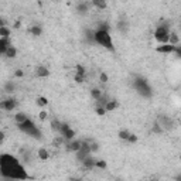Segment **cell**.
<instances>
[{
    "instance_id": "obj_31",
    "label": "cell",
    "mask_w": 181,
    "mask_h": 181,
    "mask_svg": "<svg viewBox=\"0 0 181 181\" xmlns=\"http://www.w3.org/2000/svg\"><path fill=\"white\" fill-rule=\"evenodd\" d=\"M101 81H102V82H106V81H108V76H106L105 74H102V75H101Z\"/></svg>"
},
{
    "instance_id": "obj_33",
    "label": "cell",
    "mask_w": 181,
    "mask_h": 181,
    "mask_svg": "<svg viewBox=\"0 0 181 181\" xmlns=\"http://www.w3.org/2000/svg\"><path fill=\"white\" fill-rule=\"evenodd\" d=\"M16 76H23V72H21V71H17V72H16Z\"/></svg>"
},
{
    "instance_id": "obj_8",
    "label": "cell",
    "mask_w": 181,
    "mask_h": 181,
    "mask_svg": "<svg viewBox=\"0 0 181 181\" xmlns=\"http://www.w3.org/2000/svg\"><path fill=\"white\" fill-rule=\"evenodd\" d=\"M58 133H61L62 137H65V139H68V140H71L74 137V130L71 129L67 123H61V127H60V132H58Z\"/></svg>"
},
{
    "instance_id": "obj_29",
    "label": "cell",
    "mask_w": 181,
    "mask_h": 181,
    "mask_svg": "<svg viewBox=\"0 0 181 181\" xmlns=\"http://www.w3.org/2000/svg\"><path fill=\"white\" fill-rule=\"evenodd\" d=\"M61 143H62V139H61V137H58V139L54 140V146H60Z\"/></svg>"
},
{
    "instance_id": "obj_26",
    "label": "cell",
    "mask_w": 181,
    "mask_h": 181,
    "mask_svg": "<svg viewBox=\"0 0 181 181\" xmlns=\"http://www.w3.org/2000/svg\"><path fill=\"white\" fill-rule=\"evenodd\" d=\"M95 167L105 168V167H106V163H105V161H95Z\"/></svg>"
},
{
    "instance_id": "obj_7",
    "label": "cell",
    "mask_w": 181,
    "mask_h": 181,
    "mask_svg": "<svg viewBox=\"0 0 181 181\" xmlns=\"http://www.w3.org/2000/svg\"><path fill=\"white\" fill-rule=\"evenodd\" d=\"M157 125L161 127V130H170L173 127V120L168 116H158Z\"/></svg>"
},
{
    "instance_id": "obj_27",
    "label": "cell",
    "mask_w": 181,
    "mask_h": 181,
    "mask_svg": "<svg viewBox=\"0 0 181 181\" xmlns=\"http://www.w3.org/2000/svg\"><path fill=\"white\" fill-rule=\"evenodd\" d=\"M136 140H137V137L135 135H129V137H127V142H130V143H135Z\"/></svg>"
},
{
    "instance_id": "obj_14",
    "label": "cell",
    "mask_w": 181,
    "mask_h": 181,
    "mask_svg": "<svg viewBox=\"0 0 181 181\" xmlns=\"http://www.w3.org/2000/svg\"><path fill=\"white\" fill-rule=\"evenodd\" d=\"M79 146H81V142H78V140H75V142H71V143H68V150L76 151V150L79 149Z\"/></svg>"
},
{
    "instance_id": "obj_9",
    "label": "cell",
    "mask_w": 181,
    "mask_h": 181,
    "mask_svg": "<svg viewBox=\"0 0 181 181\" xmlns=\"http://www.w3.org/2000/svg\"><path fill=\"white\" fill-rule=\"evenodd\" d=\"M17 106V102H16V99H5V101H2L0 102V109H3V111H13L14 108Z\"/></svg>"
},
{
    "instance_id": "obj_28",
    "label": "cell",
    "mask_w": 181,
    "mask_h": 181,
    "mask_svg": "<svg viewBox=\"0 0 181 181\" xmlns=\"http://www.w3.org/2000/svg\"><path fill=\"white\" fill-rule=\"evenodd\" d=\"M45 117H47V112H45V111L40 112V119H41V120H44V119H45Z\"/></svg>"
},
{
    "instance_id": "obj_6",
    "label": "cell",
    "mask_w": 181,
    "mask_h": 181,
    "mask_svg": "<svg viewBox=\"0 0 181 181\" xmlns=\"http://www.w3.org/2000/svg\"><path fill=\"white\" fill-rule=\"evenodd\" d=\"M158 52H161V54H170V52H176L177 55H181V48L180 45L177 44V45H173L170 42H166V44H163L157 48Z\"/></svg>"
},
{
    "instance_id": "obj_19",
    "label": "cell",
    "mask_w": 181,
    "mask_h": 181,
    "mask_svg": "<svg viewBox=\"0 0 181 181\" xmlns=\"http://www.w3.org/2000/svg\"><path fill=\"white\" fill-rule=\"evenodd\" d=\"M92 96H93V99L96 101V99H99V98L102 96V91H99V89H92Z\"/></svg>"
},
{
    "instance_id": "obj_22",
    "label": "cell",
    "mask_w": 181,
    "mask_h": 181,
    "mask_svg": "<svg viewBox=\"0 0 181 181\" xmlns=\"http://www.w3.org/2000/svg\"><path fill=\"white\" fill-rule=\"evenodd\" d=\"M51 127H52V129H54V130H57V132H60L61 123H60V122H58V120H54V122H52V123H51Z\"/></svg>"
},
{
    "instance_id": "obj_23",
    "label": "cell",
    "mask_w": 181,
    "mask_h": 181,
    "mask_svg": "<svg viewBox=\"0 0 181 181\" xmlns=\"http://www.w3.org/2000/svg\"><path fill=\"white\" fill-rule=\"evenodd\" d=\"M37 103L40 105V106H45V105H47L48 102H47V99H45V98H38Z\"/></svg>"
},
{
    "instance_id": "obj_30",
    "label": "cell",
    "mask_w": 181,
    "mask_h": 181,
    "mask_svg": "<svg viewBox=\"0 0 181 181\" xmlns=\"http://www.w3.org/2000/svg\"><path fill=\"white\" fill-rule=\"evenodd\" d=\"M13 84H7L6 85V89H7V92H11V91H13Z\"/></svg>"
},
{
    "instance_id": "obj_12",
    "label": "cell",
    "mask_w": 181,
    "mask_h": 181,
    "mask_svg": "<svg viewBox=\"0 0 181 181\" xmlns=\"http://www.w3.org/2000/svg\"><path fill=\"white\" fill-rule=\"evenodd\" d=\"M92 3H93V6L99 10L106 9V2H105V0H92Z\"/></svg>"
},
{
    "instance_id": "obj_1",
    "label": "cell",
    "mask_w": 181,
    "mask_h": 181,
    "mask_svg": "<svg viewBox=\"0 0 181 181\" xmlns=\"http://www.w3.org/2000/svg\"><path fill=\"white\" fill-rule=\"evenodd\" d=\"M0 171L6 178H16V180H26L28 178L24 167L19 163V160L10 154L0 156Z\"/></svg>"
},
{
    "instance_id": "obj_16",
    "label": "cell",
    "mask_w": 181,
    "mask_h": 181,
    "mask_svg": "<svg viewBox=\"0 0 181 181\" xmlns=\"http://www.w3.org/2000/svg\"><path fill=\"white\" fill-rule=\"evenodd\" d=\"M116 106H117L116 101H108V103L105 105V111H113Z\"/></svg>"
},
{
    "instance_id": "obj_4",
    "label": "cell",
    "mask_w": 181,
    "mask_h": 181,
    "mask_svg": "<svg viewBox=\"0 0 181 181\" xmlns=\"http://www.w3.org/2000/svg\"><path fill=\"white\" fill-rule=\"evenodd\" d=\"M135 88L142 96H146V98L151 96V88H150V85L147 84L146 79L139 78V76H137V78L135 79Z\"/></svg>"
},
{
    "instance_id": "obj_34",
    "label": "cell",
    "mask_w": 181,
    "mask_h": 181,
    "mask_svg": "<svg viewBox=\"0 0 181 181\" xmlns=\"http://www.w3.org/2000/svg\"><path fill=\"white\" fill-rule=\"evenodd\" d=\"M0 176H2V171H0Z\"/></svg>"
},
{
    "instance_id": "obj_32",
    "label": "cell",
    "mask_w": 181,
    "mask_h": 181,
    "mask_svg": "<svg viewBox=\"0 0 181 181\" xmlns=\"http://www.w3.org/2000/svg\"><path fill=\"white\" fill-rule=\"evenodd\" d=\"M3 140H5V133H3V132H0V144H2Z\"/></svg>"
},
{
    "instance_id": "obj_20",
    "label": "cell",
    "mask_w": 181,
    "mask_h": 181,
    "mask_svg": "<svg viewBox=\"0 0 181 181\" xmlns=\"http://www.w3.org/2000/svg\"><path fill=\"white\" fill-rule=\"evenodd\" d=\"M129 132H127V130H120V132H119V137H120V139H123V140H127V137H129Z\"/></svg>"
},
{
    "instance_id": "obj_17",
    "label": "cell",
    "mask_w": 181,
    "mask_h": 181,
    "mask_svg": "<svg viewBox=\"0 0 181 181\" xmlns=\"http://www.w3.org/2000/svg\"><path fill=\"white\" fill-rule=\"evenodd\" d=\"M10 36V30L6 26H2L0 27V37H9Z\"/></svg>"
},
{
    "instance_id": "obj_25",
    "label": "cell",
    "mask_w": 181,
    "mask_h": 181,
    "mask_svg": "<svg viewBox=\"0 0 181 181\" xmlns=\"http://www.w3.org/2000/svg\"><path fill=\"white\" fill-rule=\"evenodd\" d=\"M117 27H119V30H122V31H125L126 28H127V24H125V21H119V24H117Z\"/></svg>"
},
{
    "instance_id": "obj_2",
    "label": "cell",
    "mask_w": 181,
    "mask_h": 181,
    "mask_svg": "<svg viewBox=\"0 0 181 181\" xmlns=\"http://www.w3.org/2000/svg\"><path fill=\"white\" fill-rule=\"evenodd\" d=\"M93 41H96L99 45L105 47L108 50H113V42H112V37H111V34H109V30L98 28L96 31L93 33Z\"/></svg>"
},
{
    "instance_id": "obj_3",
    "label": "cell",
    "mask_w": 181,
    "mask_h": 181,
    "mask_svg": "<svg viewBox=\"0 0 181 181\" xmlns=\"http://www.w3.org/2000/svg\"><path fill=\"white\" fill-rule=\"evenodd\" d=\"M19 129L23 132V133H26V135L31 136V137H36V139H40L41 137V132L38 130V127L34 123H33L30 119H27V120H24L23 123H19Z\"/></svg>"
},
{
    "instance_id": "obj_21",
    "label": "cell",
    "mask_w": 181,
    "mask_h": 181,
    "mask_svg": "<svg viewBox=\"0 0 181 181\" xmlns=\"http://www.w3.org/2000/svg\"><path fill=\"white\" fill-rule=\"evenodd\" d=\"M31 33L34 34V36H40V34H41V27H38V26H34V27L31 28Z\"/></svg>"
},
{
    "instance_id": "obj_15",
    "label": "cell",
    "mask_w": 181,
    "mask_h": 181,
    "mask_svg": "<svg viewBox=\"0 0 181 181\" xmlns=\"http://www.w3.org/2000/svg\"><path fill=\"white\" fill-rule=\"evenodd\" d=\"M27 119H28V117L26 116L24 113H17V115L14 116V120H16V123H17V125H19V123H23V122L27 120Z\"/></svg>"
},
{
    "instance_id": "obj_10",
    "label": "cell",
    "mask_w": 181,
    "mask_h": 181,
    "mask_svg": "<svg viewBox=\"0 0 181 181\" xmlns=\"http://www.w3.org/2000/svg\"><path fill=\"white\" fill-rule=\"evenodd\" d=\"M11 45L10 44V38L9 37H0V55L2 54H5L6 50Z\"/></svg>"
},
{
    "instance_id": "obj_5",
    "label": "cell",
    "mask_w": 181,
    "mask_h": 181,
    "mask_svg": "<svg viewBox=\"0 0 181 181\" xmlns=\"http://www.w3.org/2000/svg\"><path fill=\"white\" fill-rule=\"evenodd\" d=\"M168 37H170V30H168V26H158L154 31V38L156 41L161 42V44H166L168 42Z\"/></svg>"
},
{
    "instance_id": "obj_13",
    "label": "cell",
    "mask_w": 181,
    "mask_h": 181,
    "mask_svg": "<svg viewBox=\"0 0 181 181\" xmlns=\"http://www.w3.org/2000/svg\"><path fill=\"white\" fill-rule=\"evenodd\" d=\"M16 54H17V51H16V48L14 47H11L10 45L7 50H6V52H5V55L7 57V58H14L16 57Z\"/></svg>"
},
{
    "instance_id": "obj_11",
    "label": "cell",
    "mask_w": 181,
    "mask_h": 181,
    "mask_svg": "<svg viewBox=\"0 0 181 181\" xmlns=\"http://www.w3.org/2000/svg\"><path fill=\"white\" fill-rule=\"evenodd\" d=\"M50 75V72H48V70H47L45 67H38L37 68V76H40V78H45V76H48Z\"/></svg>"
},
{
    "instance_id": "obj_18",
    "label": "cell",
    "mask_w": 181,
    "mask_h": 181,
    "mask_svg": "<svg viewBox=\"0 0 181 181\" xmlns=\"http://www.w3.org/2000/svg\"><path fill=\"white\" fill-rule=\"evenodd\" d=\"M38 157L41 158V160H47L48 158V153H47L45 149H40L38 150Z\"/></svg>"
},
{
    "instance_id": "obj_24",
    "label": "cell",
    "mask_w": 181,
    "mask_h": 181,
    "mask_svg": "<svg viewBox=\"0 0 181 181\" xmlns=\"http://www.w3.org/2000/svg\"><path fill=\"white\" fill-rule=\"evenodd\" d=\"M78 10H79V13H85V11L88 10V5H79Z\"/></svg>"
}]
</instances>
